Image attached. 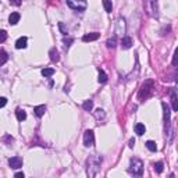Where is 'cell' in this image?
I'll return each instance as SVG.
<instances>
[{"instance_id":"obj_20","label":"cell","mask_w":178,"mask_h":178,"mask_svg":"<svg viewBox=\"0 0 178 178\" xmlns=\"http://www.w3.org/2000/svg\"><path fill=\"white\" fill-rule=\"evenodd\" d=\"M99 82L100 84H106V82H107V74H106L102 68H99Z\"/></svg>"},{"instance_id":"obj_30","label":"cell","mask_w":178,"mask_h":178,"mask_svg":"<svg viewBox=\"0 0 178 178\" xmlns=\"http://www.w3.org/2000/svg\"><path fill=\"white\" fill-rule=\"evenodd\" d=\"M59 28L61 29V32H63V35H67V29L64 28V24L63 22H59Z\"/></svg>"},{"instance_id":"obj_22","label":"cell","mask_w":178,"mask_h":178,"mask_svg":"<svg viewBox=\"0 0 178 178\" xmlns=\"http://www.w3.org/2000/svg\"><path fill=\"white\" fill-rule=\"evenodd\" d=\"M103 6H104V10L107 11V13H111V10H113L111 0H103Z\"/></svg>"},{"instance_id":"obj_19","label":"cell","mask_w":178,"mask_h":178,"mask_svg":"<svg viewBox=\"0 0 178 178\" xmlns=\"http://www.w3.org/2000/svg\"><path fill=\"white\" fill-rule=\"evenodd\" d=\"M7 60H9V54L6 53V50H0V66H3V64L7 63Z\"/></svg>"},{"instance_id":"obj_24","label":"cell","mask_w":178,"mask_h":178,"mask_svg":"<svg viewBox=\"0 0 178 178\" xmlns=\"http://www.w3.org/2000/svg\"><path fill=\"white\" fill-rule=\"evenodd\" d=\"M53 74H54V68H43L42 70V75L45 77V78H49Z\"/></svg>"},{"instance_id":"obj_11","label":"cell","mask_w":178,"mask_h":178,"mask_svg":"<svg viewBox=\"0 0 178 178\" xmlns=\"http://www.w3.org/2000/svg\"><path fill=\"white\" fill-rule=\"evenodd\" d=\"M99 36H100V33H99V32H92V33H86V35H84L82 40H84V42H93V40L99 39Z\"/></svg>"},{"instance_id":"obj_15","label":"cell","mask_w":178,"mask_h":178,"mask_svg":"<svg viewBox=\"0 0 178 178\" xmlns=\"http://www.w3.org/2000/svg\"><path fill=\"white\" fill-rule=\"evenodd\" d=\"M26 42H28V39H26L25 36H21L20 39L15 42V47H17V49H25V47H26Z\"/></svg>"},{"instance_id":"obj_35","label":"cell","mask_w":178,"mask_h":178,"mask_svg":"<svg viewBox=\"0 0 178 178\" xmlns=\"http://www.w3.org/2000/svg\"><path fill=\"white\" fill-rule=\"evenodd\" d=\"M15 177H18V178L22 177L24 178V173H15Z\"/></svg>"},{"instance_id":"obj_27","label":"cell","mask_w":178,"mask_h":178,"mask_svg":"<svg viewBox=\"0 0 178 178\" xmlns=\"http://www.w3.org/2000/svg\"><path fill=\"white\" fill-rule=\"evenodd\" d=\"M163 167H164V164H163V162H157L155 164V171L157 173V174H160V173L163 171Z\"/></svg>"},{"instance_id":"obj_9","label":"cell","mask_w":178,"mask_h":178,"mask_svg":"<svg viewBox=\"0 0 178 178\" xmlns=\"http://www.w3.org/2000/svg\"><path fill=\"white\" fill-rule=\"evenodd\" d=\"M170 98H171V104H173V110L174 111H178V103H177V92L175 89L171 88L170 89Z\"/></svg>"},{"instance_id":"obj_2","label":"cell","mask_w":178,"mask_h":178,"mask_svg":"<svg viewBox=\"0 0 178 178\" xmlns=\"http://www.w3.org/2000/svg\"><path fill=\"white\" fill-rule=\"evenodd\" d=\"M153 88H155V81H153V79H146L145 82L142 84L141 89H139V93H138L139 100L145 102V100L148 99L149 96L152 95Z\"/></svg>"},{"instance_id":"obj_4","label":"cell","mask_w":178,"mask_h":178,"mask_svg":"<svg viewBox=\"0 0 178 178\" xmlns=\"http://www.w3.org/2000/svg\"><path fill=\"white\" fill-rule=\"evenodd\" d=\"M128 173L132 175H138V177H141L142 173H143V163H142V160H139V159H136V157L131 159Z\"/></svg>"},{"instance_id":"obj_5","label":"cell","mask_w":178,"mask_h":178,"mask_svg":"<svg viewBox=\"0 0 178 178\" xmlns=\"http://www.w3.org/2000/svg\"><path fill=\"white\" fill-rule=\"evenodd\" d=\"M66 3L70 9H73V10H75V11H79V13L85 11L86 7H88L86 0H66Z\"/></svg>"},{"instance_id":"obj_28","label":"cell","mask_w":178,"mask_h":178,"mask_svg":"<svg viewBox=\"0 0 178 178\" xmlns=\"http://www.w3.org/2000/svg\"><path fill=\"white\" fill-rule=\"evenodd\" d=\"M63 42H64V46H66V49H68V47L71 46V43L74 42V39H73V38H64Z\"/></svg>"},{"instance_id":"obj_18","label":"cell","mask_w":178,"mask_h":178,"mask_svg":"<svg viewBox=\"0 0 178 178\" xmlns=\"http://www.w3.org/2000/svg\"><path fill=\"white\" fill-rule=\"evenodd\" d=\"M15 115H17V120L18 121H24L26 118V113L22 109H17L15 110Z\"/></svg>"},{"instance_id":"obj_25","label":"cell","mask_w":178,"mask_h":178,"mask_svg":"<svg viewBox=\"0 0 178 178\" xmlns=\"http://www.w3.org/2000/svg\"><path fill=\"white\" fill-rule=\"evenodd\" d=\"M145 145H146V148H148L150 152H156V150H157V146H156V143L153 141H148Z\"/></svg>"},{"instance_id":"obj_3","label":"cell","mask_w":178,"mask_h":178,"mask_svg":"<svg viewBox=\"0 0 178 178\" xmlns=\"http://www.w3.org/2000/svg\"><path fill=\"white\" fill-rule=\"evenodd\" d=\"M163 106V113H164V127H166V135H168V141H171V111H170V107L166 102L162 103Z\"/></svg>"},{"instance_id":"obj_16","label":"cell","mask_w":178,"mask_h":178,"mask_svg":"<svg viewBox=\"0 0 178 178\" xmlns=\"http://www.w3.org/2000/svg\"><path fill=\"white\" fill-rule=\"evenodd\" d=\"M121 46H122V49H129L132 46V39L129 36H124L121 39Z\"/></svg>"},{"instance_id":"obj_7","label":"cell","mask_w":178,"mask_h":178,"mask_svg":"<svg viewBox=\"0 0 178 178\" xmlns=\"http://www.w3.org/2000/svg\"><path fill=\"white\" fill-rule=\"evenodd\" d=\"M84 145L86 148L95 145V134H93L92 129H86L85 134H84Z\"/></svg>"},{"instance_id":"obj_29","label":"cell","mask_w":178,"mask_h":178,"mask_svg":"<svg viewBox=\"0 0 178 178\" xmlns=\"http://www.w3.org/2000/svg\"><path fill=\"white\" fill-rule=\"evenodd\" d=\"M7 40V32L6 31H0V43H3V42H6Z\"/></svg>"},{"instance_id":"obj_6","label":"cell","mask_w":178,"mask_h":178,"mask_svg":"<svg viewBox=\"0 0 178 178\" xmlns=\"http://www.w3.org/2000/svg\"><path fill=\"white\" fill-rule=\"evenodd\" d=\"M145 7H146V13L152 17H157V0H146L145 2Z\"/></svg>"},{"instance_id":"obj_21","label":"cell","mask_w":178,"mask_h":178,"mask_svg":"<svg viewBox=\"0 0 178 178\" xmlns=\"http://www.w3.org/2000/svg\"><path fill=\"white\" fill-rule=\"evenodd\" d=\"M95 117H96V120H104V117H106L104 110H103V109H98L95 111Z\"/></svg>"},{"instance_id":"obj_8","label":"cell","mask_w":178,"mask_h":178,"mask_svg":"<svg viewBox=\"0 0 178 178\" xmlns=\"http://www.w3.org/2000/svg\"><path fill=\"white\" fill-rule=\"evenodd\" d=\"M9 166H10L11 168H14V170H17V168H21V167H22V159L18 157V156L10 157V159H9Z\"/></svg>"},{"instance_id":"obj_1","label":"cell","mask_w":178,"mask_h":178,"mask_svg":"<svg viewBox=\"0 0 178 178\" xmlns=\"http://www.w3.org/2000/svg\"><path fill=\"white\" fill-rule=\"evenodd\" d=\"M100 164H102V157L98 155H92L86 160V173L89 177H95L99 173Z\"/></svg>"},{"instance_id":"obj_34","label":"cell","mask_w":178,"mask_h":178,"mask_svg":"<svg viewBox=\"0 0 178 178\" xmlns=\"http://www.w3.org/2000/svg\"><path fill=\"white\" fill-rule=\"evenodd\" d=\"M134 145H135V139L131 138L129 139V148H134Z\"/></svg>"},{"instance_id":"obj_17","label":"cell","mask_w":178,"mask_h":178,"mask_svg":"<svg viewBox=\"0 0 178 178\" xmlns=\"http://www.w3.org/2000/svg\"><path fill=\"white\" fill-rule=\"evenodd\" d=\"M20 18H21V15L18 13H11L10 17H9V22H10L11 25H15V24L20 21Z\"/></svg>"},{"instance_id":"obj_13","label":"cell","mask_w":178,"mask_h":178,"mask_svg":"<svg viewBox=\"0 0 178 178\" xmlns=\"http://www.w3.org/2000/svg\"><path fill=\"white\" fill-rule=\"evenodd\" d=\"M134 129H135V134H136V135H139V136H142V135H143V134L146 132V127L143 125V124H141V122L135 124Z\"/></svg>"},{"instance_id":"obj_32","label":"cell","mask_w":178,"mask_h":178,"mask_svg":"<svg viewBox=\"0 0 178 178\" xmlns=\"http://www.w3.org/2000/svg\"><path fill=\"white\" fill-rule=\"evenodd\" d=\"M7 103V99L6 98H0V107H4Z\"/></svg>"},{"instance_id":"obj_23","label":"cell","mask_w":178,"mask_h":178,"mask_svg":"<svg viewBox=\"0 0 178 178\" xmlns=\"http://www.w3.org/2000/svg\"><path fill=\"white\" fill-rule=\"evenodd\" d=\"M92 107H93V102H92V100H85V102H84L82 109L85 110V111H91V110H92Z\"/></svg>"},{"instance_id":"obj_12","label":"cell","mask_w":178,"mask_h":178,"mask_svg":"<svg viewBox=\"0 0 178 178\" xmlns=\"http://www.w3.org/2000/svg\"><path fill=\"white\" fill-rule=\"evenodd\" d=\"M49 56H50V60H52L53 63H57L60 60V54H59V50L56 49V47H52L49 52Z\"/></svg>"},{"instance_id":"obj_10","label":"cell","mask_w":178,"mask_h":178,"mask_svg":"<svg viewBox=\"0 0 178 178\" xmlns=\"http://www.w3.org/2000/svg\"><path fill=\"white\" fill-rule=\"evenodd\" d=\"M115 32L118 33V35L125 33V21H124V18H118V21H117V29H115Z\"/></svg>"},{"instance_id":"obj_26","label":"cell","mask_w":178,"mask_h":178,"mask_svg":"<svg viewBox=\"0 0 178 178\" xmlns=\"http://www.w3.org/2000/svg\"><path fill=\"white\" fill-rule=\"evenodd\" d=\"M106 45H107V47H115V45H117V38L113 36L110 38V39H107V42H106Z\"/></svg>"},{"instance_id":"obj_31","label":"cell","mask_w":178,"mask_h":178,"mask_svg":"<svg viewBox=\"0 0 178 178\" xmlns=\"http://www.w3.org/2000/svg\"><path fill=\"white\" fill-rule=\"evenodd\" d=\"M10 3L14 6H21L22 4V0H10Z\"/></svg>"},{"instance_id":"obj_14","label":"cell","mask_w":178,"mask_h":178,"mask_svg":"<svg viewBox=\"0 0 178 178\" xmlns=\"http://www.w3.org/2000/svg\"><path fill=\"white\" fill-rule=\"evenodd\" d=\"M33 111H35V115H36V117H42V115L46 113V106L45 104L36 106V107L33 109Z\"/></svg>"},{"instance_id":"obj_33","label":"cell","mask_w":178,"mask_h":178,"mask_svg":"<svg viewBox=\"0 0 178 178\" xmlns=\"http://www.w3.org/2000/svg\"><path fill=\"white\" fill-rule=\"evenodd\" d=\"M173 66H177V52H174V56H173Z\"/></svg>"}]
</instances>
